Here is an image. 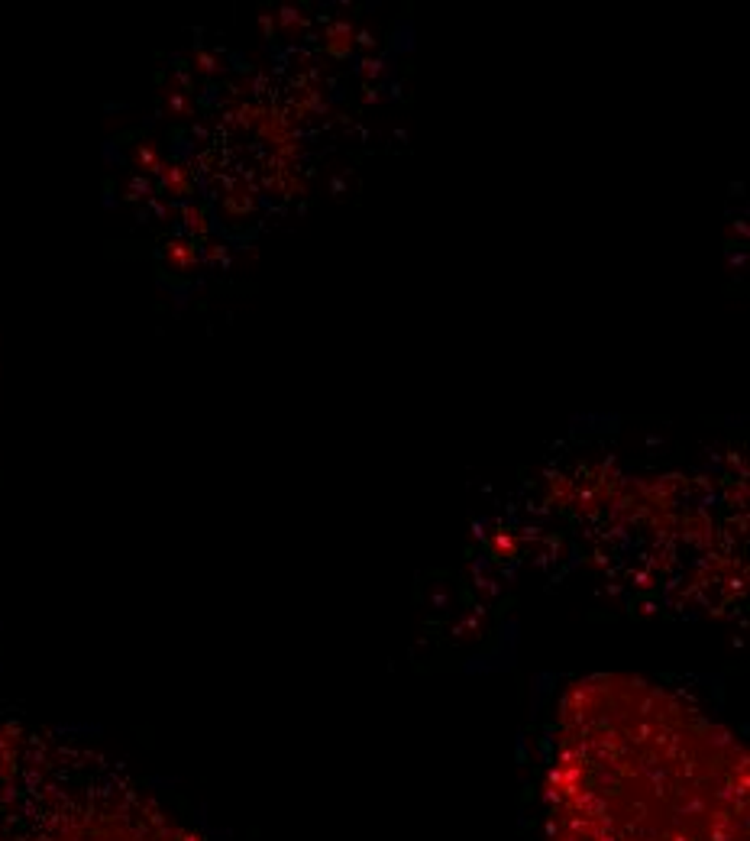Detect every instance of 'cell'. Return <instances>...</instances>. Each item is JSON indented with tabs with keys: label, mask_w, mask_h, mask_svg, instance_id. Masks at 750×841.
<instances>
[{
	"label": "cell",
	"mask_w": 750,
	"mask_h": 841,
	"mask_svg": "<svg viewBox=\"0 0 750 841\" xmlns=\"http://www.w3.org/2000/svg\"><path fill=\"white\" fill-rule=\"evenodd\" d=\"M62 790L23 786L10 754H0V841H184L159 838L172 819L140 790H85L75 815H62Z\"/></svg>",
	"instance_id": "obj_1"
}]
</instances>
